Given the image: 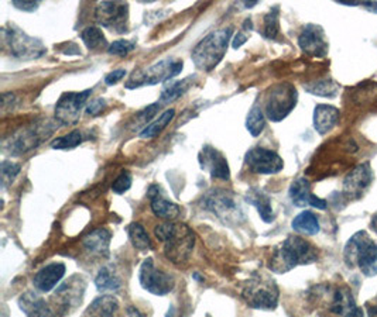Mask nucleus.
Returning a JSON list of instances; mask_svg holds the SVG:
<instances>
[{"label": "nucleus", "mask_w": 377, "mask_h": 317, "mask_svg": "<svg viewBox=\"0 0 377 317\" xmlns=\"http://www.w3.org/2000/svg\"><path fill=\"white\" fill-rule=\"evenodd\" d=\"M82 142H83L82 132L79 130H72L71 132L62 135V137L53 140L51 148H54V150H74Z\"/></svg>", "instance_id": "37"}, {"label": "nucleus", "mask_w": 377, "mask_h": 317, "mask_svg": "<svg viewBox=\"0 0 377 317\" xmlns=\"http://www.w3.org/2000/svg\"><path fill=\"white\" fill-rule=\"evenodd\" d=\"M136 49V42L135 41H129V40H116L113 41L109 49H108V53L110 55H115V57H126L128 54H131L133 50Z\"/></svg>", "instance_id": "38"}, {"label": "nucleus", "mask_w": 377, "mask_h": 317, "mask_svg": "<svg viewBox=\"0 0 377 317\" xmlns=\"http://www.w3.org/2000/svg\"><path fill=\"white\" fill-rule=\"evenodd\" d=\"M244 161L251 172L262 175L278 173L284 168L281 157L276 151L265 147L250 148L244 155Z\"/></svg>", "instance_id": "14"}, {"label": "nucleus", "mask_w": 377, "mask_h": 317, "mask_svg": "<svg viewBox=\"0 0 377 317\" xmlns=\"http://www.w3.org/2000/svg\"><path fill=\"white\" fill-rule=\"evenodd\" d=\"M147 196L150 200V207L157 217L167 221H173L180 216L181 209L162 195V191L158 185H151L147 191Z\"/></svg>", "instance_id": "19"}, {"label": "nucleus", "mask_w": 377, "mask_h": 317, "mask_svg": "<svg viewBox=\"0 0 377 317\" xmlns=\"http://www.w3.org/2000/svg\"><path fill=\"white\" fill-rule=\"evenodd\" d=\"M126 75H128V72H126V69H115V71L109 72V74L105 76V83H106L108 86L116 85V83H119Z\"/></svg>", "instance_id": "45"}, {"label": "nucleus", "mask_w": 377, "mask_h": 317, "mask_svg": "<svg viewBox=\"0 0 377 317\" xmlns=\"http://www.w3.org/2000/svg\"><path fill=\"white\" fill-rule=\"evenodd\" d=\"M112 234L106 229H97L91 232L88 236L83 237L82 246L91 255L97 257H109V246H110Z\"/></svg>", "instance_id": "22"}, {"label": "nucleus", "mask_w": 377, "mask_h": 317, "mask_svg": "<svg viewBox=\"0 0 377 317\" xmlns=\"http://www.w3.org/2000/svg\"><path fill=\"white\" fill-rule=\"evenodd\" d=\"M3 40L10 50V54L17 60H37L47 53L44 42L40 38L31 37L10 23L2 28Z\"/></svg>", "instance_id": "7"}, {"label": "nucleus", "mask_w": 377, "mask_h": 317, "mask_svg": "<svg viewBox=\"0 0 377 317\" xmlns=\"http://www.w3.org/2000/svg\"><path fill=\"white\" fill-rule=\"evenodd\" d=\"M139 281L144 291L156 296H165L176 286L174 278L170 274H167L164 273V271L158 269L154 265L153 258H147L142 264L140 273H139Z\"/></svg>", "instance_id": "11"}, {"label": "nucleus", "mask_w": 377, "mask_h": 317, "mask_svg": "<svg viewBox=\"0 0 377 317\" xmlns=\"http://www.w3.org/2000/svg\"><path fill=\"white\" fill-rule=\"evenodd\" d=\"M202 206L228 225L239 224L244 219L243 209L236 195L222 188L208 191L202 198Z\"/></svg>", "instance_id": "5"}, {"label": "nucleus", "mask_w": 377, "mask_h": 317, "mask_svg": "<svg viewBox=\"0 0 377 317\" xmlns=\"http://www.w3.org/2000/svg\"><path fill=\"white\" fill-rule=\"evenodd\" d=\"M318 259L317 248L299 236H290L277 247L270 258L269 269L276 274H285L299 265L312 264Z\"/></svg>", "instance_id": "1"}, {"label": "nucleus", "mask_w": 377, "mask_h": 317, "mask_svg": "<svg viewBox=\"0 0 377 317\" xmlns=\"http://www.w3.org/2000/svg\"><path fill=\"white\" fill-rule=\"evenodd\" d=\"M299 102L297 89L288 82L274 85L266 95L265 101V114L273 121L278 123L284 120Z\"/></svg>", "instance_id": "8"}, {"label": "nucleus", "mask_w": 377, "mask_h": 317, "mask_svg": "<svg viewBox=\"0 0 377 317\" xmlns=\"http://www.w3.org/2000/svg\"><path fill=\"white\" fill-rule=\"evenodd\" d=\"M183 67H184V62L178 58H173V57L165 58L146 69L135 71L131 75L129 80L124 83V86L126 89H137L142 86H153L161 82L167 83L181 74Z\"/></svg>", "instance_id": "6"}, {"label": "nucleus", "mask_w": 377, "mask_h": 317, "mask_svg": "<svg viewBox=\"0 0 377 317\" xmlns=\"http://www.w3.org/2000/svg\"><path fill=\"white\" fill-rule=\"evenodd\" d=\"M81 40L87 45L88 50H99V49H109L108 40L103 31L97 26H90L81 31Z\"/></svg>", "instance_id": "31"}, {"label": "nucleus", "mask_w": 377, "mask_h": 317, "mask_svg": "<svg viewBox=\"0 0 377 317\" xmlns=\"http://www.w3.org/2000/svg\"><path fill=\"white\" fill-rule=\"evenodd\" d=\"M233 37V27L218 28L203 37L191 53V58L196 69L202 72L214 71L224 60L228 45Z\"/></svg>", "instance_id": "3"}, {"label": "nucleus", "mask_w": 377, "mask_h": 317, "mask_svg": "<svg viewBox=\"0 0 377 317\" xmlns=\"http://www.w3.org/2000/svg\"><path fill=\"white\" fill-rule=\"evenodd\" d=\"M263 35L269 40H274L280 33V13L278 6L273 8L267 15L263 17Z\"/></svg>", "instance_id": "36"}, {"label": "nucleus", "mask_w": 377, "mask_h": 317, "mask_svg": "<svg viewBox=\"0 0 377 317\" xmlns=\"http://www.w3.org/2000/svg\"><path fill=\"white\" fill-rule=\"evenodd\" d=\"M291 228L294 232L300 234H305V236H315L321 230L318 217L310 210H305L297 214L291 223Z\"/></svg>", "instance_id": "27"}, {"label": "nucleus", "mask_w": 377, "mask_h": 317, "mask_svg": "<svg viewBox=\"0 0 377 317\" xmlns=\"http://www.w3.org/2000/svg\"><path fill=\"white\" fill-rule=\"evenodd\" d=\"M95 285L99 292H117L122 288V280L117 275L115 266H103L95 278Z\"/></svg>", "instance_id": "28"}, {"label": "nucleus", "mask_w": 377, "mask_h": 317, "mask_svg": "<svg viewBox=\"0 0 377 317\" xmlns=\"http://www.w3.org/2000/svg\"><path fill=\"white\" fill-rule=\"evenodd\" d=\"M65 275V265L62 262H53L41 268L33 278V285L37 291L47 293L53 291Z\"/></svg>", "instance_id": "20"}, {"label": "nucleus", "mask_w": 377, "mask_h": 317, "mask_svg": "<svg viewBox=\"0 0 377 317\" xmlns=\"http://www.w3.org/2000/svg\"><path fill=\"white\" fill-rule=\"evenodd\" d=\"M242 298L250 307L273 310L278 303V288L273 280L255 275L249 282H246L242 291Z\"/></svg>", "instance_id": "10"}, {"label": "nucleus", "mask_w": 377, "mask_h": 317, "mask_svg": "<svg viewBox=\"0 0 377 317\" xmlns=\"http://www.w3.org/2000/svg\"><path fill=\"white\" fill-rule=\"evenodd\" d=\"M129 5L123 2H99L95 9V20L102 27L115 33H124L128 30Z\"/></svg>", "instance_id": "13"}, {"label": "nucleus", "mask_w": 377, "mask_h": 317, "mask_svg": "<svg viewBox=\"0 0 377 317\" xmlns=\"http://www.w3.org/2000/svg\"><path fill=\"white\" fill-rule=\"evenodd\" d=\"M160 108H161V103L157 102V103H153L150 106H147L144 110H142L140 113H137V119L144 124V127H147L150 124V120L157 114V112H160Z\"/></svg>", "instance_id": "42"}, {"label": "nucleus", "mask_w": 377, "mask_h": 317, "mask_svg": "<svg viewBox=\"0 0 377 317\" xmlns=\"http://www.w3.org/2000/svg\"><path fill=\"white\" fill-rule=\"evenodd\" d=\"M340 110L330 105H318L314 110V128L318 134L325 135L340 121Z\"/></svg>", "instance_id": "23"}, {"label": "nucleus", "mask_w": 377, "mask_h": 317, "mask_svg": "<svg viewBox=\"0 0 377 317\" xmlns=\"http://www.w3.org/2000/svg\"><path fill=\"white\" fill-rule=\"evenodd\" d=\"M117 309L119 302L115 296L102 295L92 302V305L87 310V314H90V317H115Z\"/></svg>", "instance_id": "29"}, {"label": "nucleus", "mask_w": 377, "mask_h": 317, "mask_svg": "<svg viewBox=\"0 0 377 317\" xmlns=\"http://www.w3.org/2000/svg\"><path fill=\"white\" fill-rule=\"evenodd\" d=\"M156 237L164 243V254L174 264H184L190 259L195 244V234L185 224L164 221L154 229Z\"/></svg>", "instance_id": "2"}, {"label": "nucleus", "mask_w": 377, "mask_h": 317, "mask_svg": "<svg viewBox=\"0 0 377 317\" xmlns=\"http://www.w3.org/2000/svg\"><path fill=\"white\" fill-rule=\"evenodd\" d=\"M246 200L258 209V212L265 223L274 221L276 216H274V212L271 207V200L263 191H260L259 188L249 189L246 194Z\"/></svg>", "instance_id": "26"}, {"label": "nucleus", "mask_w": 377, "mask_h": 317, "mask_svg": "<svg viewBox=\"0 0 377 317\" xmlns=\"http://www.w3.org/2000/svg\"><path fill=\"white\" fill-rule=\"evenodd\" d=\"M370 228H371V230L377 234V213L371 217V221H370Z\"/></svg>", "instance_id": "46"}, {"label": "nucleus", "mask_w": 377, "mask_h": 317, "mask_svg": "<svg viewBox=\"0 0 377 317\" xmlns=\"http://www.w3.org/2000/svg\"><path fill=\"white\" fill-rule=\"evenodd\" d=\"M49 121L46 123H35L27 127L17 130L10 139L5 142V148L12 155H22L31 150H35L41 143H43L49 135H51L56 127Z\"/></svg>", "instance_id": "9"}, {"label": "nucleus", "mask_w": 377, "mask_h": 317, "mask_svg": "<svg viewBox=\"0 0 377 317\" xmlns=\"http://www.w3.org/2000/svg\"><path fill=\"white\" fill-rule=\"evenodd\" d=\"M310 94L322 98H335L338 95V85L332 79H322L304 86Z\"/></svg>", "instance_id": "34"}, {"label": "nucleus", "mask_w": 377, "mask_h": 317, "mask_svg": "<svg viewBox=\"0 0 377 317\" xmlns=\"http://www.w3.org/2000/svg\"><path fill=\"white\" fill-rule=\"evenodd\" d=\"M128 236L132 246L140 251H149L153 248L151 239L140 223H132L128 225Z\"/></svg>", "instance_id": "32"}, {"label": "nucleus", "mask_w": 377, "mask_h": 317, "mask_svg": "<svg viewBox=\"0 0 377 317\" xmlns=\"http://www.w3.org/2000/svg\"><path fill=\"white\" fill-rule=\"evenodd\" d=\"M355 307V300L352 293L348 289H338L333 296V302L330 310L337 314H346L349 310Z\"/></svg>", "instance_id": "35"}, {"label": "nucleus", "mask_w": 377, "mask_h": 317, "mask_svg": "<svg viewBox=\"0 0 377 317\" xmlns=\"http://www.w3.org/2000/svg\"><path fill=\"white\" fill-rule=\"evenodd\" d=\"M266 127V114L260 106H253L246 117V128L251 134V137H259Z\"/></svg>", "instance_id": "33"}, {"label": "nucleus", "mask_w": 377, "mask_h": 317, "mask_svg": "<svg viewBox=\"0 0 377 317\" xmlns=\"http://www.w3.org/2000/svg\"><path fill=\"white\" fill-rule=\"evenodd\" d=\"M83 292H85V282L81 277H72L56 291V299L60 302L61 314L69 313V309L81 305Z\"/></svg>", "instance_id": "17"}, {"label": "nucleus", "mask_w": 377, "mask_h": 317, "mask_svg": "<svg viewBox=\"0 0 377 317\" xmlns=\"http://www.w3.org/2000/svg\"><path fill=\"white\" fill-rule=\"evenodd\" d=\"M373 173L369 166V164H362L358 168H355L346 178L344 182V189L345 194L351 196H362L365 191L369 188L371 184Z\"/></svg>", "instance_id": "21"}, {"label": "nucleus", "mask_w": 377, "mask_h": 317, "mask_svg": "<svg viewBox=\"0 0 377 317\" xmlns=\"http://www.w3.org/2000/svg\"><path fill=\"white\" fill-rule=\"evenodd\" d=\"M199 164L203 169L211 173L212 179L229 180L231 171L225 155L211 146H203L199 153Z\"/></svg>", "instance_id": "16"}, {"label": "nucleus", "mask_w": 377, "mask_h": 317, "mask_svg": "<svg viewBox=\"0 0 377 317\" xmlns=\"http://www.w3.org/2000/svg\"><path fill=\"white\" fill-rule=\"evenodd\" d=\"M344 259L349 268L359 266L362 274L374 277L377 274V244L365 232H358L345 246Z\"/></svg>", "instance_id": "4"}, {"label": "nucleus", "mask_w": 377, "mask_h": 317, "mask_svg": "<svg viewBox=\"0 0 377 317\" xmlns=\"http://www.w3.org/2000/svg\"><path fill=\"white\" fill-rule=\"evenodd\" d=\"M13 6H15L16 9H19V10L31 13V12H35V10L38 9L40 2H34V0H15Z\"/></svg>", "instance_id": "44"}, {"label": "nucleus", "mask_w": 377, "mask_h": 317, "mask_svg": "<svg viewBox=\"0 0 377 317\" xmlns=\"http://www.w3.org/2000/svg\"><path fill=\"white\" fill-rule=\"evenodd\" d=\"M92 94V89L82 90V92H65L61 95L56 105V119L60 124L72 126L76 124L82 109L88 105V99Z\"/></svg>", "instance_id": "12"}, {"label": "nucleus", "mask_w": 377, "mask_h": 317, "mask_svg": "<svg viewBox=\"0 0 377 317\" xmlns=\"http://www.w3.org/2000/svg\"><path fill=\"white\" fill-rule=\"evenodd\" d=\"M174 117H176V110L174 109H169V110L162 112L158 116V119L151 121L147 127H144L140 131V137L142 139H154V137H157V135L161 134L165 130V127L173 121Z\"/></svg>", "instance_id": "30"}, {"label": "nucleus", "mask_w": 377, "mask_h": 317, "mask_svg": "<svg viewBox=\"0 0 377 317\" xmlns=\"http://www.w3.org/2000/svg\"><path fill=\"white\" fill-rule=\"evenodd\" d=\"M132 187V175L129 171H122V173L113 180L112 184V191L116 195H122L124 192H128Z\"/></svg>", "instance_id": "39"}, {"label": "nucleus", "mask_w": 377, "mask_h": 317, "mask_svg": "<svg viewBox=\"0 0 377 317\" xmlns=\"http://www.w3.org/2000/svg\"><path fill=\"white\" fill-rule=\"evenodd\" d=\"M251 28H253V26H251V20H250V19H246L244 23H243V28L235 35V38H233V41H232V47H233L235 50L240 49L242 45L249 40V37H250V30H251Z\"/></svg>", "instance_id": "41"}, {"label": "nucleus", "mask_w": 377, "mask_h": 317, "mask_svg": "<svg viewBox=\"0 0 377 317\" xmlns=\"http://www.w3.org/2000/svg\"><path fill=\"white\" fill-rule=\"evenodd\" d=\"M106 108H108L106 101L102 99V98H98V99L91 101V102L87 105L85 113H87L88 116H98V114L102 113Z\"/></svg>", "instance_id": "43"}, {"label": "nucleus", "mask_w": 377, "mask_h": 317, "mask_svg": "<svg viewBox=\"0 0 377 317\" xmlns=\"http://www.w3.org/2000/svg\"><path fill=\"white\" fill-rule=\"evenodd\" d=\"M19 306L26 313L27 317H56L53 310L46 303V300L41 299L33 292L24 293L19 299Z\"/></svg>", "instance_id": "25"}, {"label": "nucleus", "mask_w": 377, "mask_h": 317, "mask_svg": "<svg viewBox=\"0 0 377 317\" xmlns=\"http://www.w3.org/2000/svg\"><path fill=\"white\" fill-rule=\"evenodd\" d=\"M195 79H196V76L191 75V76H187L180 80H169L161 89L158 102L161 105H169V103L180 99L183 95H185L188 92L190 87L194 85Z\"/></svg>", "instance_id": "24"}, {"label": "nucleus", "mask_w": 377, "mask_h": 317, "mask_svg": "<svg viewBox=\"0 0 377 317\" xmlns=\"http://www.w3.org/2000/svg\"><path fill=\"white\" fill-rule=\"evenodd\" d=\"M299 45L304 54L315 58L328 55L329 44L325 37L324 28L318 24H307L299 35Z\"/></svg>", "instance_id": "15"}, {"label": "nucleus", "mask_w": 377, "mask_h": 317, "mask_svg": "<svg viewBox=\"0 0 377 317\" xmlns=\"http://www.w3.org/2000/svg\"><path fill=\"white\" fill-rule=\"evenodd\" d=\"M291 202L294 203L299 207L304 206H312L319 210H325L328 207L326 200L317 198L315 195L311 194V185L308 182V179L305 178H299L294 182L291 184L290 191H288Z\"/></svg>", "instance_id": "18"}, {"label": "nucleus", "mask_w": 377, "mask_h": 317, "mask_svg": "<svg viewBox=\"0 0 377 317\" xmlns=\"http://www.w3.org/2000/svg\"><path fill=\"white\" fill-rule=\"evenodd\" d=\"M20 169H22L20 164H16L13 161H3L2 162V182H3V187L13 182V180L16 179V176L19 175Z\"/></svg>", "instance_id": "40"}]
</instances>
